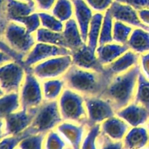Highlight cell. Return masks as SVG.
<instances>
[{
  "label": "cell",
  "instance_id": "obj_16",
  "mask_svg": "<svg viewBox=\"0 0 149 149\" xmlns=\"http://www.w3.org/2000/svg\"><path fill=\"white\" fill-rule=\"evenodd\" d=\"M149 135L144 127H134L123 140L124 149H142L148 144Z\"/></svg>",
  "mask_w": 149,
  "mask_h": 149
},
{
  "label": "cell",
  "instance_id": "obj_25",
  "mask_svg": "<svg viewBox=\"0 0 149 149\" xmlns=\"http://www.w3.org/2000/svg\"><path fill=\"white\" fill-rule=\"evenodd\" d=\"M103 15L101 13H96L92 17L89 32V47L93 51L97 45L99 31L102 26Z\"/></svg>",
  "mask_w": 149,
  "mask_h": 149
},
{
  "label": "cell",
  "instance_id": "obj_29",
  "mask_svg": "<svg viewBox=\"0 0 149 149\" xmlns=\"http://www.w3.org/2000/svg\"><path fill=\"white\" fill-rule=\"evenodd\" d=\"M53 13L61 21L69 20L72 14V7L70 0H57Z\"/></svg>",
  "mask_w": 149,
  "mask_h": 149
},
{
  "label": "cell",
  "instance_id": "obj_19",
  "mask_svg": "<svg viewBox=\"0 0 149 149\" xmlns=\"http://www.w3.org/2000/svg\"><path fill=\"white\" fill-rule=\"evenodd\" d=\"M62 33L65 42L66 48L71 50L72 52L83 45L81 33L80 31H79L77 24L73 19L67 20Z\"/></svg>",
  "mask_w": 149,
  "mask_h": 149
},
{
  "label": "cell",
  "instance_id": "obj_30",
  "mask_svg": "<svg viewBox=\"0 0 149 149\" xmlns=\"http://www.w3.org/2000/svg\"><path fill=\"white\" fill-rule=\"evenodd\" d=\"M45 138V133L29 135L23 139L18 147L20 149H42Z\"/></svg>",
  "mask_w": 149,
  "mask_h": 149
},
{
  "label": "cell",
  "instance_id": "obj_10",
  "mask_svg": "<svg viewBox=\"0 0 149 149\" xmlns=\"http://www.w3.org/2000/svg\"><path fill=\"white\" fill-rule=\"evenodd\" d=\"M86 107L89 112V125L91 127L114 115L110 103L97 97L86 99Z\"/></svg>",
  "mask_w": 149,
  "mask_h": 149
},
{
  "label": "cell",
  "instance_id": "obj_43",
  "mask_svg": "<svg viewBox=\"0 0 149 149\" xmlns=\"http://www.w3.org/2000/svg\"><path fill=\"white\" fill-rule=\"evenodd\" d=\"M139 15L145 23L149 25V10H140L139 11Z\"/></svg>",
  "mask_w": 149,
  "mask_h": 149
},
{
  "label": "cell",
  "instance_id": "obj_20",
  "mask_svg": "<svg viewBox=\"0 0 149 149\" xmlns=\"http://www.w3.org/2000/svg\"><path fill=\"white\" fill-rule=\"evenodd\" d=\"M137 55L133 52L129 51L126 52L122 57L116 60L115 62L111 63L108 68H105V72L112 78L115 74L126 71L129 67L137 63Z\"/></svg>",
  "mask_w": 149,
  "mask_h": 149
},
{
  "label": "cell",
  "instance_id": "obj_22",
  "mask_svg": "<svg viewBox=\"0 0 149 149\" xmlns=\"http://www.w3.org/2000/svg\"><path fill=\"white\" fill-rule=\"evenodd\" d=\"M58 130L68 140L72 149H80L82 145L83 129L69 123H63L58 126Z\"/></svg>",
  "mask_w": 149,
  "mask_h": 149
},
{
  "label": "cell",
  "instance_id": "obj_7",
  "mask_svg": "<svg viewBox=\"0 0 149 149\" xmlns=\"http://www.w3.org/2000/svg\"><path fill=\"white\" fill-rule=\"evenodd\" d=\"M72 61V58L69 55L57 57L45 62L39 63L34 67V69L29 68L31 71L40 79L53 78L58 77L67 71Z\"/></svg>",
  "mask_w": 149,
  "mask_h": 149
},
{
  "label": "cell",
  "instance_id": "obj_41",
  "mask_svg": "<svg viewBox=\"0 0 149 149\" xmlns=\"http://www.w3.org/2000/svg\"><path fill=\"white\" fill-rule=\"evenodd\" d=\"M55 1L56 0H36L38 7L43 10H50Z\"/></svg>",
  "mask_w": 149,
  "mask_h": 149
},
{
  "label": "cell",
  "instance_id": "obj_2",
  "mask_svg": "<svg viewBox=\"0 0 149 149\" xmlns=\"http://www.w3.org/2000/svg\"><path fill=\"white\" fill-rule=\"evenodd\" d=\"M139 74L140 68L138 66L131 68L127 73L112 80L101 96L110 103L112 107L117 110L124 108L132 98L134 86Z\"/></svg>",
  "mask_w": 149,
  "mask_h": 149
},
{
  "label": "cell",
  "instance_id": "obj_45",
  "mask_svg": "<svg viewBox=\"0 0 149 149\" xmlns=\"http://www.w3.org/2000/svg\"><path fill=\"white\" fill-rule=\"evenodd\" d=\"M4 1V0H1V1Z\"/></svg>",
  "mask_w": 149,
  "mask_h": 149
},
{
  "label": "cell",
  "instance_id": "obj_12",
  "mask_svg": "<svg viewBox=\"0 0 149 149\" xmlns=\"http://www.w3.org/2000/svg\"><path fill=\"white\" fill-rule=\"evenodd\" d=\"M23 77V69L19 63H8L1 68V89L6 93L18 90Z\"/></svg>",
  "mask_w": 149,
  "mask_h": 149
},
{
  "label": "cell",
  "instance_id": "obj_28",
  "mask_svg": "<svg viewBox=\"0 0 149 149\" xmlns=\"http://www.w3.org/2000/svg\"><path fill=\"white\" fill-rule=\"evenodd\" d=\"M112 16L110 11L108 9L105 13V17L103 18L102 29H101L100 36H99V43L100 45H106L112 41Z\"/></svg>",
  "mask_w": 149,
  "mask_h": 149
},
{
  "label": "cell",
  "instance_id": "obj_40",
  "mask_svg": "<svg viewBox=\"0 0 149 149\" xmlns=\"http://www.w3.org/2000/svg\"><path fill=\"white\" fill-rule=\"evenodd\" d=\"M116 1L129 4L136 9L148 8L149 10V0H116Z\"/></svg>",
  "mask_w": 149,
  "mask_h": 149
},
{
  "label": "cell",
  "instance_id": "obj_27",
  "mask_svg": "<svg viewBox=\"0 0 149 149\" xmlns=\"http://www.w3.org/2000/svg\"><path fill=\"white\" fill-rule=\"evenodd\" d=\"M137 102L149 111V81L142 74L138 76V89L137 93Z\"/></svg>",
  "mask_w": 149,
  "mask_h": 149
},
{
  "label": "cell",
  "instance_id": "obj_32",
  "mask_svg": "<svg viewBox=\"0 0 149 149\" xmlns=\"http://www.w3.org/2000/svg\"><path fill=\"white\" fill-rule=\"evenodd\" d=\"M131 31V27L126 26L121 21H116L114 23L113 39L115 42L126 45L128 42V36Z\"/></svg>",
  "mask_w": 149,
  "mask_h": 149
},
{
  "label": "cell",
  "instance_id": "obj_4",
  "mask_svg": "<svg viewBox=\"0 0 149 149\" xmlns=\"http://www.w3.org/2000/svg\"><path fill=\"white\" fill-rule=\"evenodd\" d=\"M4 37L12 48L20 53L29 52L34 45V39L26 28L11 23L4 29Z\"/></svg>",
  "mask_w": 149,
  "mask_h": 149
},
{
  "label": "cell",
  "instance_id": "obj_39",
  "mask_svg": "<svg viewBox=\"0 0 149 149\" xmlns=\"http://www.w3.org/2000/svg\"><path fill=\"white\" fill-rule=\"evenodd\" d=\"M88 4L95 10L104 11L112 4V0H86Z\"/></svg>",
  "mask_w": 149,
  "mask_h": 149
},
{
  "label": "cell",
  "instance_id": "obj_11",
  "mask_svg": "<svg viewBox=\"0 0 149 149\" xmlns=\"http://www.w3.org/2000/svg\"><path fill=\"white\" fill-rule=\"evenodd\" d=\"M72 55L73 63L78 68L92 70L96 72H105V68L96 57L94 51L89 46L83 45L79 49L72 52Z\"/></svg>",
  "mask_w": 149,
  "mask_h": 149
},
{
  "label": "cell",
  "instance_id": "obj_9",
  "mask_svg": "<svg viewBox=\"0 0 149 149\" xmlns=\"http://www.w3.org/2000/svg\"><path fill=\"white\" fill-rule=\"evenodd\" d=\"M69 54L72 53L70 52V49L65 47L49 44L39 43L35 45L33 49L29 52L27 58L23 62V65L29 68L45 58L53 56L68 55Z\"/></svg>",
  "mask_w": 149,
  "mask_h": 149
},
{
  "label": "cell",
  "instance_id": "obj_36",
  "mask_svg": "<svg viewBox=\"0 0 149 149\" xmlns=\"http://www.w3.org/2000/svg\"><path fill=\"white\" fill-rule=\"evenodd\" d=\"M14 21L20 22L24 24L26 31L29 33L36 31L40 25V18H39V14H37V13L18 17V18H16Z\"/></svg>",
  "mask_w": 149,
  "mask_h": 149
},
{
  "label": "cell",
  "instance_id": "obj_37",
  "mask_svg": "<svg viewBox=\"0 0 149 149\" xmlns=\"http://www.w3.org/2000/svg\"><path fill=\"white\" fill-rule=\"evenodd\" d=\"M98 149H124L123 141H115L101 133L97 138Z\"/></svg>",
  "mask_w": 149,
  "mask_h": 149
},
{
  "label": "cell",
  "instance_id": "obj_33",
  "mask_svg": "<svg viewBox=\"0 0 149 149\" xmlns=\"http://www.w3.org/2000/svg\"><path fill=\"white\" fill-rule=\"evenodd\" d=\"M29 135H30L29 131L26 130L19 135L4 137L1 138V149H15L20 143Z\"/></svg>",
  "mask_w": 149,
  "mask_h": 149
},
{
  "label": "cell",
  "instance_id": "obj_38",
  "mask_svg": "<svg viewBox=\"0 0 149 149\" xmlns=\"http://www.w3.org/2000/svg\"><path fill=\"white\" fill-rule=\"evenodd\" d=\"M65 143L55 132H50L45 138L44 149H64Z\"/></svg>",
  "mask_w": 149,
  "mask_h": 149
},
{
  "label": "cell",
  "instance_id": "obj_24",
  "mask_svg": "<svg viewBox=\"0 0 149 149\" xmlns=\"http://www.w3.org/2000/svg\"><path fill=\"white\" fill-rule=\"evenodd\" d=\"M37 39L42 43L57 45L66 48L63 33L60 32L53 31L47 29H39L37 33Z\"/></svg>",
  "mask_w": 149,
  "mask_h": 149
},
{
  "label": "cell",
  "instance_id": "obj_21",
  "mask_svg": "<svg viewBox=\"0 0 149 149\" xmlns=\"http://www.w3.org/2000/svg\"><path fill=\"white\" fill-rule=\"evenodd\" d=\"M129 48L128 45H103L97 49L98 59L102 64L111 63Z\"/></svg>",
  "mask_w": 149,
  "mask_h": 149
},
{
  "label": "cell",
  "instance_id": "obj_42",
  "mask_svg": "<svg viewBox=\"0 0 149 149\" xmlns=\"http://www.w3.org/2000/svg\"><path fill=\"white\" fill-rule=\"evenodd\" d=\"M142 61H143L145 73L148 79H149V53L143 55V58H142Z\"/></svg>",
  "mask_w": 149,
  "mask_h": 149
},
{
  "label": "cell",
  "instance_id": "obj_44",
  "mask_svg": "<svg viewBox=\"0 0 149 149\" xmlns=\"http://www.w3.org/2000/svg\"><path fill=\"white\" fill-rule=\"evenodd\" d=\"M24 1H27V2H29V1H32V0H24Z\"/></svg>",
  "mask_w": 149,
  "mask_h": 149
},
{
  "label": "cell",
  "instance_id": "obj_6",
  "mask_svg": "<svg viewBox=\"0 0 149 149\" xmlns=\"http://www.w3.org/2000/svg\"><path fill=\"white\" fill-rule=\"evenodd\" d=\"M60 108L63 117L68 120L79 122L86 116L83 107V99L71 90H65L60 99Z\"/></svg>",
  "mask_w": 149,
  "mask_h": 149
},
{
  "label": "cell",
  "instance_id": "obj_14",
  "mask_svg": "<svg viewBox=\"0 0 149 149\" xmlns=\"http://www.w3.org/2000/svg\"><path fill=\"white\" fill-rule=\"evenodd\" d=\"M74 7L76 18L80 27L83 42H86L89 36V29L92 19V12L83 0H72Z\"/></svg>",
  "mask_w": 149,
  "mask_h": 149
},
{
  "label": "cell",
  "instance_id": "obj_34",
  "mask_svg": "<svg viewBox=\"0 0 149 149\" xmlns=\"http://www.w3.org/2000/svg\"><path fill=\"white\" fill-rule=\"evenodd\" d=\"M42 26L47 29L56 32H61L63 30V25L61 20H58L53 16L45 13H39Z\"/></svg>",
  "mask_w": 149,
  "mask_h": 149
},
{
  "label": "cell",
  "instance_id": "obj_18",
  "mask_svg": "<svg viewBox=\"0 0 149 149\" xmlns=\"http://www.w3.org/2000/svg\"><path fill=\"white\" fill-rule=\"evenodd\" d=\"M128 125L121 119L110 118L102 126V134L115 141H121L128 132Z\"/></svg>",
  "mask_w": 149,
  "mask_h": 149
},
{
  "label": "cell",
  "instance_id": "obj_26",
  "mask_svg": "<svg viewBox=\"0 0 149 149\" xmlns=\"http://www.w3.org/2000/svg\"><path fill=\"white\" fill-rule=\"evenodd\" d=\"M18 95L10 93L1 98V117L6 118L18 109Z\"/></svg>",
  "mask_w": 149,
  "mask_h": 149
},
{
  "label": "cell",
  "instance_id": "obj_5",
  "mask_svg": "<svg viewBox=\"0 0 149 149\" xmlns=\"http://www.w3.org/2000/svg\"><path fill=\"white\" fill-rule=\"evenodd\" d=\"M37 109H23L18 113H11L5 119L4 133L1 135V138L4 137L17 135L26 130L32 123L36 115Z\"/></svg>",
  "mask_w": 149,
  "mask_h": 149
},
{
  "label": "cell",
  "instance_id": "obj_46",
  "mask_svg": "<svg viewBox=\"0 0 149 149\" xmlns=\"http://www.w3.org/2000/svg\"><path fill=\"white\" fill-rule=\"evenodd\" d=\"M15 149H20V148H15Z\"/></svg>",
  "mask_w": 149,
  "mask_h": 149
},
{
  "label": "cell",
  "instance_id": "obj_17",
  "mask_svg": "<svg viewBox=\"0 0 149 149\" xmlns=\"http://www.w3.org/2000/svg\"><path fill=\"white\" fill-rule=\"evenodd\" d=\"M118 116L127 121L131 126L138 127L148 120L149 111L143 106L131 104L118 113Z\"/></svg>",
  "mask_w": 149,
  "mask_h": 149
},
{
  "label": "cell",
  "instance_id": "obj_3",
  "mask_svg": "<svg viewBox=\"0 0 149 149\" xmlns=\"http://www.w3.org/2000/svg\"><path fill=\"white\" fill-rule=\"evenodd\" d=\"M61 121L56 101L44 103L37 109L36 115L27 130L30 135L45 133Z\"/></svg>",
  "mask_w": 149,
  "mask_h": 149
},
{
  "label": "cell",
  "instance_id": "obj_15",
  "mask_svg": "<svg viewBox=\"0 0 149 149\" xmlns=\"http://www.w3.org/2000/svg\"><path fill=\"white\" fill-rule=\"evenodd\" d=\"M34 9L33 1L23 3L17 0H4V15L9 20H15L18 17L29 15Z\"/></svg>",
  "mask_w": 149,
  "mask_h": 149
},
{
  "label": "cell",
  "instance_id": "obj_35",
  "mask_svg": "<svg viewBox=\"0 0 149 149\" xmlns=\"http://www.w3.org/2000/svg\"><path fill=\"white\" fill-rule=\"evenodd\" d=\"M63 86V81L60 80H51L44 83V93L48 100L56 98L61 92Z\"/></svg>",
  "mask_w": 149,
  "mask_h": 149
},
{
  "label": "cell",
  "instance_id": "obj_1",
  "mask_svg": "<svg viewBox=\"0 0 149 149\" xmlns=\"http://www.w3.org/2000/svg\"><path fill=\"white\" fill-rule=\"evenodd\" d=\"M106 73L86 71L78 67H72L64 75L70 88L88 95H102L112 81Z\"/></svg>",
  "mask_w": 149,
  "mask_h": 149
},
{
  "label": "cell",
  "instance_id": "obj_13",
  "mask_svg": "<svg viewBox=\"0 0 149 149\" xmlns=\"http://www.w3.org/2000/svg\"><path fill=\"white\" fill-rule=\"evenodd\" d=\"M109 10L112 17L118 20V21L124 22L149 31V26L140 21L136 11L129 4H123L119 1H114Z\"/></svg>",
  "mask_w": 149,
  "mask_h": 149
},
{
  "label": "cell",
  "instance_id": "obj_23",
  "mask_svg": "<svg viewBox=\"0 0 149 149\" xmlns=\"http://www.w3.org/2000/svg\"><path fill=\"white\" fill-rule=\"evenodd\" d=\"M127 45L137 52L149 51V31L144 29H137L133 32Z\"/></svg>",
  "mask_w": 149,
  "mask_h": 149
},
{
  "label": "cell",
  "instance_id": "obj_8",
  "mask_svg": "<svg viewBox=\"0 0 149 149\" xmlns=\"http://www.w3.org/2000/svg\"><path fill=\"white\" fill-rule=\"evenodd\" d=\"M26 79L21 93V103L23 109L36 108L42 101L39 84L35 75L27 68Z\"/></svg>",
  "mask_w": 149,
  "mask_h": 149
},
{
  "label": "cell",
  "instance_id": "obj_31",
  "mask_svg": "<svg viewBox=\"0 0 149 149\" xmlns=\"http://www.w3.org/2000/svg\"><path fill=\"white\" fill-rule=\"evenodd\" d=\"M100 134V127L96 125L91 127L82 143L80 149H98L97 138Z\"/></svg>",
  "mask_w": 149,
  "mask_h": 149
}]
</instances>
